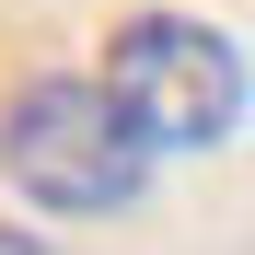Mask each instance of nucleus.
Instances as JSON below:
<instances>
[{
	"instance_id": "nucleus-1",
	"label": "nucleus",
	"mask_w": 255,
	"mask_h": 255,
	"mask_svg": "<svg viewBox=\"0 0 255 255\" xmlns=\"http://www.w3.org/2000/svg\"><path fill=\"white\" fill-rule=\"evenodd\" d=\"M151 139L128 128V105L105 93V70H47L0 105V174L58 221H116L151 186Z\"/></svg>"
},
{
	"instance_id": "nucleus-2",
	"label": "nucleus",
	"mask_w": 255,
	"mask_h": 255,
	"mask_svg": "<svg viewBox=\"0 0 255 255\" xmlns=\"http://www.w3.org/2000/svg\"><path fill=\"white\" fill-rule=\"evenodd\" d=\"M93 70H105V93L128 105V128H139L151 151H221L232 116H244L232 35H209V23H186V12H128Z\"/></svg>"
},
{
	"instance_id": "nucleus-3",
	"label": "nucleus",
	"mask_w": 255,
	"mask_h": 255,
	"mask_svg": "<svg viewBox=\"0 0 255 255\" xmlns=\"http://www.w3.org/2000/svg\"><path fill=\"white\" fill-rule=\"evenodd\" d=\"M0 255H47V244H35V232H12V221H0Z\"/></svg>"
}]
</instances>
